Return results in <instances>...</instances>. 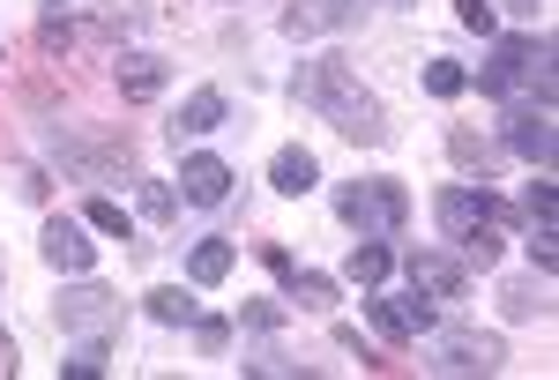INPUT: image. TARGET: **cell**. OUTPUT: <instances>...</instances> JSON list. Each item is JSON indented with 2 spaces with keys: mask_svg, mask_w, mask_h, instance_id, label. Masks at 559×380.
Instances as JSON below:
<instances>
[{
  "mask_svg": "<svg viewBox=\"0 0 559 380\" xmlns=\"http://www.w3.org/2000/svg\"><path fill=\"white\" fill-rule=\"evenodd\" d=\"M112 83H120V97H128V105H150V97H165L173 68H165L157 52H120V60H112Z\"/></svg>",
  "mask_w": 559,
  "mask_h": 380,
  "instance_id": "12",
  "label": "cell"
},
{
  "mask_svg": "<svg viewBox=\"0 0 559 380\" xmlns=\"http://www.w3.org/2000/svg\"><path fill=\"white\" fill-rule=\"evenodd\" d=\"M477 90L485 97H522L530 90V105H552V38L537 31V38H492V60L477 68Z\"/></svg>",
  "mask_w": 559,
  "mask_h": 380,
  "instance_id": "2",
  "label": "cell"
},
{
  "mask_svg": "<svg viewBox=\"0 0 559 380\" xmlns=\"http://www.w3.org/2000/svg\"><path fill=\"white\" fill-rule=\"evenodd\" d=\"M284 306L329 313V306H336V276H321V269H292V276H284Z\"/></svg>",
  "mask_w": 559,
  "mask_h": 380,
  "instance_id": "18",
  "label": "cell"
},
{
  "mask_svg": "<svg viewBox=\"0 0 559 380\" xmlns=\"http://www.w3.org/2000/svg\"><path fill=\"white\" fill-rule=\"evenodd\" d=\"M508 150H515L522 165L552 171V150H559V134H552V105H515V112H508Z\"/></svg>",
  "mask_w": 559,
  "mask_h": 380,
  "instance_id": "10",
  "label": "cell"
},
{
  "mask_svg": "<svg viewBox=\"0 0 559 380\" xmlns=\"http://www.w3.org/2000/svg\"><path fill=\"white\" fill-rule=\"evenodd\" d=\"M134 23H142V0H97V31H105V38H120Z\"/></svg>",
  "mask_w": 559,
  "mask_h": 380,
  "instance_id": "28",
  "label": "cell"
},
{
  "mask_svg": "<svg viewBox=\"0 0 559 380\" xmlns=\"http://www.w3.org/2000/svg\"><path fill=\"white\" fill-rule=\"evenodd\" d=\"M418 343H426L432 373H500V366H508V343L485 336V329H440V321H432Z\"/></svg>",
  "mask_w": 559,
  "mask_h": 380,
  "instance_id": "4",
  "label": "cell"
},
{
  "mask_svg": "<svg viewBox=\"0 0 559 380\" xmlns=\"http://www.w3.org/2000/svg\"><path fill=\"white\" fill-rule=\"evenodd\" d=\"M38 253H45V269H60V276H90V269H97V239H90V224H68V216L45 224Z\"/></svg>",
  "mask_w": 559,
  "mask_h": 380,
  "instance_id": "9",
  "label": "cell"
},
{
  "mask_svg": "<svg viewBox=\"0 0 559 380\" xmlns=\"http://www.w3.org/2000/svg\"><path fill=\"white\" fill-rule=\"evenodd\" d=\"M134 210L150 216V224H173L179 216V187L173 179H134Z\"/></svg>",
  "mask_w": 559,
  "mask_h": 380,
  "instance_id": "22",
  "label": "cell"
},
{
  "mask_svg": "<svg viewBox=\"0 0 559 380\" xmlns=\"http://www.w3.org/2000/svg\"><path fill=\"white\" fill-rule=\"evenodd\" d=\"M284 313H292L284 298H247V306H239V329H254V336H276V329H284Z\"/></svg>",
  "mask_w": 559,
  "mask_h": 380,
  "instance_id": "24",
  "label": "cell"
},
{
  "mask_svg": "<svg viewBox=\"0 0 559 380\" xmlns=\"http://www.w3.org/2000/svg\"><path fill=\"white\" fill-rule=\"evenodd\" d=\"M426 90H432V97H463V90H471V68H463V60H432Z\"/></svg>",
  "mask_w": 559,
  "mask_h": 380,
  "instance_id": "27",
  "label": "cell"
},
{
  "mask_svg": "<svg viewBox=\"0 0 559 380\" xmlns=\"http://www.w3.org/2000/svg\"><path fill=\"white\" fill-rule=\"evenodd\" d=\"M292 97H299L313 120H329L336 134H350V142H388V112H381V97L350 75L344 60H306L299 75H292Z\"/></svg>",
  "mask_w": 559,
  "mask_h": 380,
  "instance_id": "1",
  "label": "cell"
},
{
  "mask_svg": "<svg viewBox=\"0 0 559 380\" xmlns=\"http://www.w3.org/2000/svg\"><path fill=\"white\" fill-rule=\"evenodd\" d=\"M83 224H90V231H105V239H128V210H120L112 194H97V202L83 210Z\"/></svg>",
  "mask_w": 559,
  "mask_h": 380,
  "instance_id": "26",
  "label": "cell"
},
{
  "mask_svg": "<svg viewBox=\"0 0 559 380\" xmlns=\"http://www.w3.org/2000/svg\"><path fill=\"white\" fill-rule=\"evenodd\" d=\"M52 321H60V336H112V329H120V292H105V284L83 276L75 292H60Z\"/></svg>",
  "mask_w": 559,
  "mask_h": 380,
  "instance_id": "5",
  "label": "cell"
},
{
  "mask_svg": "<svg viewBox=\"0 0 559 380\" xmlns=\"http://www.w3.org/2000/svg\"><path fill=\"white\" fill-rule=\"evenodd\" d=\"M366 15V0H299V8H284V31L292 38H321V31H344Z\"/></svg>",
  "mask_w": 559,
  "mask_h": 380,
  "instance_id": "13",
  "label": "cell"
},
{
  "mask_svg": "<svg viewBox=\"0 0 559 380\" xmlns=\"http://www.w3.org/2000/svg\"><path fill=\"white\" fill-rule=\"evenodd\" d=\"M269 187H276V194H292V202H299V194H313V187H321V165H313V150H276V165H269Z\"/></svg>",
  "mask_w": 559,
  "mask_h": 380,
  "instance_id": "15",
  "label": "cell"
},
{
  "mask_svg": "<svg viewBox=\"0 0 559 380\" xmlns=\"http://www.w3.org/2000/svg\"><path fill=\"white\" fill-rule=\"evenodd\" d=\"M45 52H68V45H75V23H68V15H45Z\"/></svg>",
  "mask_w": 559,
  "mask_h": 380,
  "instance_id": "33",
  "label": "cell"
},
{
  "mask_svg": "<svg viewBox=\"0 0 559 380\" xmlns=\"http://www.w3.org/2000/svg\"><path fill=\"white\" fill-rule=\"evenodd\" d=\"M448 253H455L463 269H500V224H477V231H463Z\"/></svg>",
  "mask_w": 559,
  "mask_h": 380,
  "instance_id": "21",
  "label": "cell"
},
{
  "mask_svg": "<svg viewBox=\"0 0 559 380\" xmlns=\"http://www.w3.org/2000/svg\"><path fill=\"white\" fill-rule=\"evenodd\" d=\"M403 276H411V292H426L432 306H448V298H463V292H471V269H463V261H455L448 247L411 253V261H403Z\"/></svg>",
  "mask_w": 559,
  "mask_h": 380,
  "instance_id": "8",
  "label": "cell"
},
{
  "mask_svg": "<svg viewBox=\"0 0 559 380\" xmlns=\"http://www.w3.org/2000/svg\"><path fill=\"white\" fill-rule=\"evenodd\" d=\"M530 261H537V276H552V261H559V239H552V224H537V231H530Z\"/></svg>",
  "mask_w": 559,
  "mask_h": 380,
  "instance_id": "31",
  "label": "cell"
},
{
  "mask_svg": "<svg viewBox=\"0 0 559 380\" xmlns=\"http://www.w3.org/2000/svg\"><path fill=\"white\" fill-rule=\"evenodd\" d=\"M344 276H350V284H366V292L388 284V276H395V247H388V239H358L350 261H344Z\"/></svg>",
  "mask_w": 559,
  "mask_h": 380,
  "instance_id": "16",
  "label": "cell"
},
{
  "mask_svg": "<svg viewBox=\"0 0 559 380\" xmlns=\"http://www.w3.org/2000/svg\"><path fill=\"white\" fill-rule=\"evenodd\" d=\"M448 157H455L463 171H485V165H492V142L471 134V127H448Z\"/></svg>",
  "mask_w": 559,
  "mask_h": 380,
  "instance_id": "23",
  "label": "cell"
},
{
  "mask_svg": "<svg viewBox=\"0 0 559 380\" xmlns=\"http://www.w3.org/2000/svg\"><path fill=\"white\" fill-rule=\"evenodd\" d=\"M366 313H373V329H381L388 343H418L432 321H440V306H432L426 292H381V284L366 298Z\"/></svg>",
  "mask_w": 559,
  "mask_h": 380,
  "instance_id": "6",
  "label": "cell"
},
{
  "mask_svg": "<svg viewBox=\"0 0 559 380\" xmlns=\"http://www.w3.org/2000/svg\"><path fill=\"white\" fill-rule=\"evenodd\" d=\"M179 202H194V210H216V202H231V165H224V157H210V150L179 157Z\"/></svg>",
  "mask_w": 559,
  "mask_h": 380,
  "instance_id": "11",
  "label": "cell"
},
{
  "mask_svg": "<svg viewBox=\"0 0 559 380\" xmlns=\"http://www.w3.org/2000/svg\"><path fill=\"white\" fill-rule=\"evenodd\" d=\"M455 23H463V31H477V38H492V31H500L492 0H455Z\"/></svg>",
  "mask_w": 559,
  "mask_h": 380,
  "instance_id": "30",
  "label": "cell"
},
{
  "mask_svg": "<svg viewBox=\"0 0 559 380\" xmlns=\"http://www.w3.org/2000/svg\"><path fill=\"white\" fill-rule=\"evenodd\" d=\"M522 210H530V224H552V216H559V194H552V179H545V171L522 187Z\"/></svg>",
  "mask_w": 559,
  "mask_h": 380,
  "instance_id": "29",
  "label": "cell"
},
{
  "mask_svg": "<svg viewBox=\"0 0 559 380\" xmlns=\"http://www.w3.org/2000/svg\"><path fill=\"white\" fill-rule=\"evenodd\" d=\"M52 8H68V0H52Z\"/></svg>",
  "mask_w": 559,
  "mask_h": 380,
  "instance_id": "38",
  "label": "cell"
},
{
  "mask_svg": "<svg viewBox=\"0 0 559 380\" xmlns=\"http://www.w3.org/2000/svg\"><path fill=\"white\" fill-rule=\"evenodd\" d=\"M231 261H239V247H231V239H202V247L187 253V284H202V292H210V284H224V276H231Z\"/></svg>",
  "mask_w": 559,
  "mask_h": 380,
  "instance_id": "17",
  "label": "cell"
},
{
  "mask_svg": "<svg viewBox=\"0 0 559 380\" xmlns=\"http://www.w3.org/2000/svg\"><path fill=\"white\" fill-rule=\"evenodd\" d=\"M432 224L448 231V239H463L477 224H508V202L477 179V187H440V202H432Z\"/></svg>",
  "mask_w": 559,
  "mask_h": 380,
  "instance_id": "7",
  "label": "cell"
},
{
  "mask_svg": "<svg viewBox=\"0 0 559 380\" xmlns=\"http://www.w3.org/2000/svg\"><path fill=\"white\" fill-rule=\"evenodd\" d=\"M500 306H508V321H545V313H552V298H545V276H515V284L500 292Z\"/></svg>",
  "mask_w": 559,
  "mask_h": 380,
  "instance_id": "19",
  "label": "cell"
},
{
  "mask_svg": "<svg viewBox=\"0 0 559 380\" xmlns=\"http://www.w3.org/2000/svg\"><path fill=\"white\" fill-rule=\"evenodd\" d=\"M508 8H515V15H537V0H508Z\"/></svg>",
  "mask_w": 559,
  "mask_h": 380,
  "instance_id": "36",
  "label": "cell"
},
{
  "mask_svg": "<svg viewBox=\"0 0 559 380\" xmlns=\"http://www.w3.org/2000/svg\"><path fill=\"white\" fill-rule=\"evenodd\" d=\"M224 120H231L224 90H194V97L179 105V120H173V142H202V134H216Z\"/></svg>",
  "mask_w": 559,
  "mask_h": 380,
  "instance_id": "14",
  "label": "cell"
},
{
  "mask_svg": "<svg viewBox=\"0 0 559 380\" xmlns=\"http://www.w3.org/2000/svg\"><path fill=\"white\" fill-rule=\"evenodd\" d=\"M336 216L358 239H395L411 224V194L395 179H350V187H336Z\"/></svg>",
  "mask_w": 559,
  "mask_h": 380,
  "instance_id": "3",
  "label": "cell"
},
{
  "mask_svg": "<svg viewBox=\"0 0 559 380\" xmlns=\"http://www.w3.org/2000/svg\"><path fill=\"white\" fill-rule=\"evenodd\" d=\"M0 373H15V343H8V329H0Z\"/></svg>",
  "mask_w": 559,
  "mask_h": 380,
  "instance_id": "35",
  "label": "cell"
},
{
  "mask_svg": "<svg viewBox=\"0 0 559 380\" xmlns=\"http://www.w3.org/2000/svg\"><path fill=\"white\" fill-rule=\"evenodd\" d=\"M239 373H261V380H284V373H299V366H292V358H247V366H239Z\"/></svg>",
  "mask_w": 559,
  "mask_h": 380,
  "instance_id": "34",
  "label": "cell"
},
{
  "mask_svg": "<svg viewBox=\"0 0 559 380\" xmlns=\"http://www.w3.org/2000/svg\"><path fill=\"white\" fill-rule=\"evenodd\" d=\"M60 373H68V380H97V373H105V336H83V343H75V358H60Z\"/></svg>",
  "mask_w": 559,
  "mask_h": 380,
  "instance_id": "25",
  "label": "cell"
},
{
  "mask_svg": "<svg viewBox=\"0 0 559 380\" xmlns=\"http://www.w3.org/2000/svg\"><path fill=\"white\" fill-rule=\"evenodd\" d=\"M194 343H202V351H224V343H231V321H216V313H194Z\"/></svg>",
  "mask_w": 559,
  "mask_h": 380,
  "instance_id": "32",
  "label": "cell"
},
{
  "mask_svg": "<svg viewBox=\"0 0 559 380\" xmlns=\"http://www.w3.org/2000/svg\"><path fill=\"white\" fill-rule=\"evenodd\" d=\"M142 313H150V321H165V329H194V313H202V306L179 292V284H165V292L142 298Z\"/></svg>",
  "mask_w": 559,
  "mask_h": 380,
  "instance_id": "20",
  "label": "cell"
},
{
  "mask_svg": "<svg viewBox=\"0 0 559 380\" xmlns=\"http://www.w3.org/2000/svg\"><path fill=\"white\" fill-rule=\"evenodd\" d=\"M381 8H418V0H381Z\"/></svg>",
  "mask_w": 559,
  "mask_h": 380,
  "instance_id": "37",
  "label": "cell"
}]
</instances>
